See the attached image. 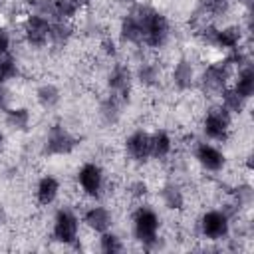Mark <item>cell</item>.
<instances>
[{"instance_id":"4316f807","label":"cell","mask_w":254,"mask_h":254,"mask_svg":"<svg viewBox=\"0 0 254 254\" xmlns=\"http://www.w3.org/2000/svg\"><path fill=\"white\" fill-rule=\"evenodd\" d=\"M228 10H230V0H202L198 4V14L200 16L220 18V16L228 14Z\"/></svg>"},{"instance_id":"5bb4252c","label":"cell","mask_w":254,"mask_h":254,"mask_svg":"<svg viewBox=\"0 0 254 254\" xmlns=\"http://www.w3.org/2000/svg\"><path fill=\"white\" fill-rule=\"evenodd\" d=\"M171 81L179 91H187L194 85V67L187 58H181L175 64V67L171 71Z\"/></svg>"},{"instance_id":"4dcf8cb0","label":"cell","mask_w":254,"mask_h":254,"mask_svg":"<svg viewBox=\"0 0 254 254\" xmlns=\"http://www.w3.org/2000/svg\"><path fill=\"white\" fill-rule=\"evenodd\" d=\"M30 6H32V14H38L50 22L56 20V4L54 0H30Z\"/></svg>"},{"instance_id":"f546056e","label":"cell","mask_w":254,"mask_h":254,"mask_svg":"<svg viewBox=\"0 0 254 254\" xmlns=\"http://www.w3.org/2000/svg\"><path fill=\"white\" fill-rule=\"evenodd\" d=\"M54 4H56V20L67 22L79 12V6L73 0H54Z\"/></svg>"},{"instance_id":"d6a6232c","label":"cell","mask_w":254,"mask_h":254,"mask_svg":"<svg viewBox=\"0 0 254 254\" xmlns=\"http://www.w3.org/2000/svg\"><path fill=\"white\" fill-rule=\"evenodd\" d=\"M234 200L240 204V206H246V204H250L252 202V187L250 185H238L236 189H234Z\"/></svg>"},{"instance_id":"f1b7e54d","label":"cell","mask_w":254,"mask_h":254,"mask_svg":"<svg viewBox=\"0 0 254 254\" xmlns=\"http://www.w3.org/2000/svg\"><path fill=\"white\" fill-rule=\"evenodd\" d=\"M99 250L105 252V254H117V252L123 250V240L111 230L101 232L99 234Z\"/></svg>"},{"instance_id":"3957f363","label":"cell","mask_w":254,"mask_h":254,"mask_svg":"<svg viewBox=\"0 0 254 254\" xmlns=\"http://www.w3.org/2000/svg\"><path fill=\"white\" fill-rule=\"evenodd\" d=\"M79 145V139L75 135H71L62 123H54L46 137H44V145H42V155L46 157H62V155H69L75 151V147Z\"/></svg>"},{"instance_id":"1f68e13d","label":"cell","mask_w":254,"mask_h":254,"mask_svg":"<svg viewBox=\"0 0 254 254\" xmlns=\"http://www.w3.org/2000/svg\"><path fill=\"white\" fill-rule=\"evenodd\" d=\"M216 32H218V28H216L214 24H204V26L196 32V36H198V40H200L202 44H206V46H212V48H214Z\"/></svg>"},{"instance_id":"4fadbf2b","label":"cell","mask_w":254,"mask_h":254,"mask_svg":"<svg viewBox=\"0 0 254 254\" xmlns=\"http://www.w3.org/2000/svg\"><path fill=\"white\" fill-rule=\"evenodd\" d=\"M83 222H85V226L91 228L93 232L101 234V232H107V230L111 228L113 216H111V212H109L105 206L95 204V206H89V208L83 212Z\"/></svg>"},{"instance_id":"836d02e7","label":"cell","mask_w":254,"mask_h":254,"mask_svg":"<svg viewBox=\"0 0 254 254\" xmlns=\"http://www.w3.org/2000/svg\"><path fill=\"white\" fill-rule=\"evenodd\" d=\"M127 190H129V194H131L133 198H143V196L149 192V187H147V183H145L143 179H137V181L129 183Z\"/></svg>"},{"instance_id":"484cf974","label":"cell","mask_w":254,"mask_h":254,"mask_svg":"<svg viewBox=\"0 0 254 254\" xmlns=\"http://www.w3.org/2000/svg\"><path fill=\"white\" fill-rule=\"evenodd\" d=\"M220 105L226 109V111H230L232 115H240L242 111H244V107H246V101L248 99H244L242 95H238L236 91H234V87H224L220 93Z\"/></svg>"},{"instance_id":"83f0119b","label":"cell","mask_w":254,"mask_h":254,"mask_svg":"<svg viewBox=\"0 0 254 254\" xmlns=\"http://www.w3.org/2000/svg\"><path fill=\"white\" fill-rule=\"evenodd\" d=\"M18 75H20V67H18L16 58L10 52L0 54V83H6Z\"/></svg>"},{"instance_id":"8fae6325","label":"cell","mask_w":254,"mask_h":254,"mask_svg":"<svg viewBox=\"0 0 254 254\" xmlns=\"http://www.w3.org/2000/svg\"><path fill=\"white\" fill-rule=\"evenodd\" d=\"M194 159L208 173H218L226 165V155L218 147H214V145H210L206 141L204 143H196V147H194Z\"/></svg>"},{"instance_id":"7402d4cb","label":"cell","mask_w":254,"mask_h":254,"mask_svg":"<svg viewBox=\"0 0 254 254\" xmlns=\"http://www.w3.org/2000/svg\"><path fill=\"white\" fill-rule=\"evenodd\" d=\"M119 40L123 44L141 46V28H139V24L131 12L127 16H123V20L119 24Z\"/></svg>"},{"instance_id":"5b68a950","label":"cell","mask_w":254,"mask_h":254,"mask_svg":"<svg viewBox=\"0 0 254 254\" xmlns=\"http://www.w3.org/2000/svg\"><path fill=\"white\" fill-rule=\"evenodd\" d=\"M232 67L234 65L228 62V58L206 65V69L200 73V89L204 93L218 95L224 87H228V81L232 77Z\"/></svg>"},{"instance_id":"d6986e66","label":"cell","mask_w":254,"mask_h":254,"mask_svg":"<svg viewBox=\"0 0 254 254\" xmlns=\"http://www.w3.org/2000/svg\"><path fill=\"white\" fill-rule=\"evenodd\" d=\"M133 79H137L143 87H155L161 79V67L155 62H141L133 73Z\"/></svg>"},{"instance_id":"74e56055","label":"cell","mask_w":254,"mask_h":254,"mask_svg":"<svg viewBox=\"0 0 254 254\" xmlns=\"http://www.w3.org/2000/svg\"><path fill=\"white\" fill-rule=\"evenodd\" d=\"M238 4H240V6H244V8H246V12H250V10H252L254 0H238Z\"/></svg>"},{"instance_id":"cb8c5ba5","label":"cell","mask_w":254,"mask_h":254,"mask_svg":"<svg viewBox=\"0 0 254 254\" xmlns=\"http://www.w3.org/2000/svg\"><path fill=\"white\" fill-rule=\"evenodd\" d=\"M60 99H62V91L54 83H42L36 89V101L44 109H54L60 103Z\"/></svg>"},{"instance_id":"ba28073f","label":"cell","mask_w":254,"mask_h":254,"mask_svg":"<svg viewBox=\"0 0 254 254\" xmlns=\"http://www.w3.org/2000/svg\"><path fill=\"white\" fill-rule=\"evenodd\" d=\"M198 228L206 240H224L230 234V220L222 210H206L198 220Z\"/></svg>"},{"instance_id":"44dd1931","label":"cell","mask_w":254,"mask_h":254,"mask_svg":"<svg viewBox=\"0 0 254 254\" xmlns=\"http://www.w3.org/2000/svg\"><path fill=\"white\" fill-rule=\"evenodd\" d=\"M159 194H161L163 204H165L169 210H181V208L185 206V194H183L181 187H179L177 183H173V181L165 183V185L161 187Z\"/></svg>"},{"instance_id":"ffe728a7","label":"cell","mask_w":254,"mask_h":254,"mask_svg":"<svg viewBox=\"0 0 254 254\" xmlns=\"http://www.w3.org/2000/svg\"><path fill=\"white\" fill-rule=\"evenodd\" d=\"M121 99L113 93H109L105 99H101L99 103V117L105 125H115L121 117Z\"/></svg>"},{"instance_id":"603a6c76","label":"cell","mask_w":254,"mask_h":254,"mask_svg":"<svg viewBox=\"0 0 254 254\" xmlns=\"http://www.w3.org/2000/svg\"><path fill=\"white\" fill-rule=\"evenodd\" d=\"M234 91L238 95H242L244 99H250L254 95V69L252 65H244L238 69V75L234 77V83H232Z\"/></svg>"},{"instance_id":"d4e9b609","label":"cell","mask_w":254,"mask_h":254,"mask_svg":"<svg viewBox=\"0 0 254 254\" xmlns=\"http://www.w3.org/2000/svg\"><path fill=\"white\" fill-rule=\"evenodd\" d=\"M71 34H73V30H71V26L65 20H54V22H50V44L54 48H64L69 42Z\"/></svg>"},{"instance_id":"d590c367","label":"cell","mask_w":254,"mask_h":254,"mask_svg":"<svg viewBox=\"0 0 254 254\" xmlns=\"http://www.w3.org/2000/svg\"><path fill=\"white\" fill-rule=\"evenodd\" d=\"M10 52V32L0 26V54H6Z\"/></svg>"},{"instance_id":"e0dca14e","label":"cell","mask_w":254,"mask_h":254,"mask_svg":"<svg viewBox=\"0 0 254 254\" xmlns=\"http://www.w3.org/2000/svg\"><path fill=\"white\" fill-rule=\"evenodd\" d=\"M4 121L12 131L26 133L30 129L32 115H30V109H26V107H8V109H4Z\"/></svg>"},{"instance_id":"8992f818","label":"cell","mask_w":254,"mask_h":254,"mask_svg":"<svg viewBox=\"0 0 254 254\" xmlns=\"http://www.w3.org/2000/svg\"><path fill=\"white\" fill-rule=\"evenodd\" d=\"M77 234H79L77 214L67 206L60 208L54 216V228H52L54 240L60 244H65V246H73L77 242Z\"/></svg>"},{"instance_id":"6da1fadb","label":"cell","mask_w":254,"mask_h":254,"mask_svg":"<svg viewBox=\"0 0 254 254\" xmlns=\"http://www.w3.org/2000/svg\"><path fill=\"white\" fill-rule=\"evenodd\" d=\"M129 12L135 16V20L141 28V44L157 50L169 42L171 24L165 14H161L159 10H155L153 6H147V4H135Z\"/></svg>"},{"instance_id":"8d00e7d4","label":"cell","mask_w":254,"mask_h":254,"mask_svg":"<svg viewBox=\"0 0 254 254\" xmlns=\"http://www.w3.org/2000/svg\"><path fill=\"white\" fill-rule=\"evenodd\" d=\"M8 101H10V91L4 83H0V111L8 109Z\"/></svg>"},{"instance_id":"7a4b0ae2","label":"cell","mask_w":254,"mask_h":254,"mask_svg":"<svg viewBox=\"0 0 254 254\" xmlns=\"http://www.w3.org/2000/svg\"><path fill=\"white\" fill-rule=\"evenodd\" d=\"M161 218L151 206H139L133 212V236L145 250H157L161 246Z\"/></svg>"},{"instance_id":"f35d334b","label":"cell","mask_w":254,"mask_h":254,"mask_svg":"<svg viewBox=\"0 0 254 254\" xmlns=\"http://www.w3.org/2000/svg\"><path fill=\"white\" fill-rule=\"evenodd\" d=\"M6 222V210H4V204H0V224Z\"/></svg>"},{"instance_id":"277c9868","label":"cell","mask_w":254,"mask_h":254,"mask_svg":"<svg viewBox=\"0 0 254 254\" xmlns=\"http://www.w3.org/2000/svg\"><path fill=\"white\" fill-rule=\"evenodd\" d=\"M230 125H232V113L226 111L222 105H214L206 111V115L202 119V133L210 141L224 143L228 139Z\"/></svg>"},{"instance_id":"9c48e42d","label":"cell","mask_w":254,"mask_h":254,"mask_svg":"<svg viewBox=\"0 0 254 254\" xmlns=\"http://www.w3.org/2000/svg\"><path fill=\"white\" fill-rule=\"evenodd\" d=\"M103 169L97 165V163H83L77 171V185L79 189L91 196V198H99L101 192H103Z\"/></svg>"},{"instance_id":"60d3db41","label":"cell","mask_w":254,"mask_h":254,"mask_svg":"<svg viewBox=\"0 0 254 254\" xmlns=\"http://www.w3.org/2000/svg\"><path fill=\"white\" fill-rule=\"evenodd\" d=\"M2 143H4V135L0 133V147H2Z\"/></svg>"},{"instance_id":"e575fe53","label":"cell","mask_w":254,"mask_h":254,"mask_svg":"<svg viewBox=\"0 0 254 254\" xmlns=\"http://www.w3.org/2000/svg\"><path fill=\"white\" fill-rule=\"evenodd\" d=\"M101 52H103L105 56H109V58H115V56H117V44H115V40L109 38V36H105V38L101 40Z\"/></svg>"},{"instance_id":"ab89813d","label":"cell","mask_w":254,"mask_h":254,"mask_svg":"<svg viewBox=\"0 0 254 254\" xmlns=\"http://www.w3.org/2000/svg\"><path fill=\"white\" fill-rule=\"evenodd\" d=\"M73 2H75V4H77V6L81 8V6H87V4L91 2V0H73Z\"/></svg>"},{"instance_id":"2e32d148","label":"cell","mask_w":254,"mask_h":254,"mask_svg":"<svg viewBox=\"0 0 254 254\" xmlns=\"http://www.w3.org/2000/svg\"><path fill=\"white\" fill-rule=\"evenodd\" d=\"M242 42V28L240 26H226V28H218L216 38H214V48L218 50H238Z\"/></svg>"},{"instance_id":"52a82bcc","label":"cell","mask_w":254,"mask_h":254,"mask_svg":"<svg viewBox=\"0 0 254 254\" xmlns=\"http://www.w3.org/2000/svg\"><path fill=\"white\" fill-rule=\"evenodd\" d=\"M22 32H24L26 44L30 48H34V50L46 48L50 44V20H46V18H42L38 14L26 16Z\"/></svg>"},{"instance_id":"7c38bea8","label":"cell","mask_w":254,"mask_h":254,"mask_svg":"<svg viewBox=\"0 0 254 254\" xmlns=\"http://www.w3.org/2000/svg\"><path fill=\"white\" fill-rule=\"evenodd\" d=\"M125 151L131 161L147 163L151 159V133L137 129L125 139Z\"/></svg>"},{"instance_id":"ac0fdd59","label":"cell","mask_w":254,"mask_h":254,"mask_svg":"<svg viewBox=\"0 0 254 254\" xmlns=\"http://www.w3.org/2000/svg\"><path fill=\"white\" fill-rule=\"evenodd\" d=\"M173 151V139L165 129H157L151 133V159L165 161Z\"/></svg>"},{"instance_id":"9a60e30c","label":"cell","mask_w":254,"mask_h":254,"mask_svg":"<svg viewBox=\"0 0 254 254\" xmlns=\"http://www.w3.org/2000/svg\"><path fill=\"white\" fill-rule=\"evenodd\" d=\"M60 192V181L52 175H44L36 185V200L40 206H50Z\"/></svg>"},{"instance_id":"30bf717a","label":"cell","mask_w":254,"mask_h":254,"mask_svg":"<svg viewBox=\"0 0 254 254\" xmlns=\"http://www.w3.org/2000/svg\"><path fill=\"white\" fill-rule=\"evenodd\" d=\"M109 93L117 95L121 101H129L131 87H133V71L125 64H115L107 75Z\"/></svg>"}]
</instances>
